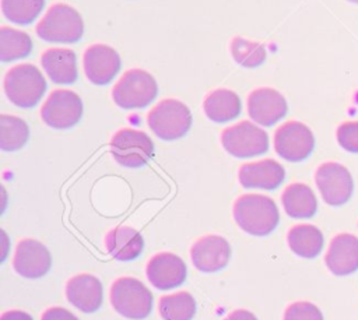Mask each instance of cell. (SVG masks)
Instances as JSON below:
<instances>
[{
    "label": "cell",
    "instance_id": "cell-1",
    "mask_svg": "<svg viewBox=\"0 0 358 320\" xmlns=\"http://www.w3.org/2000/svg\"><path fill=\"white\" fill-rule=\"evenodd\" d=\"M234 218L238 226L249 235L266 236L278 222L280 212L273 198L264 194H242L234 204Z\"/></svg>",
    "mask_w": 358,
    "mask_h": 320
},
{
    "label": "cell",
    "instance_id": "cell-2",
    "mask_svg": "<svg viewBox=\"0 0 358 320\" xmlns=\"http://www.w3.org/2000/svg\"><path fill=\"white\" fill-rule=\"evenodd\" d=\"M4 94L18 108H34L45 95L46 80L34 64L24 63L11 67L4 75Z\"/></svg>",
    "mask_w": 358,
    "mask_h": 320
},
{
    "label": "cell",
    "instance_id": "cell-3",
    "mask_svg": "<svg viewBox=\"0 0 358 320\" xmlns=\"http://www.w3.org/2000/svg\"><path fill=\"white\" fill-rule=\"evenodd\" d=\"M41 39L50 43H76L84 34L80 13L69 4H53L36 25Z\"/></svg>",
    "mask_w": 358,
    "mask_h": 320
},
{
    "label": "cell",
    "instance_id": "cell-4",
    "mask_svg": "<svg viewBox=\"0 0 358 320\" xmlns=\"http://www.w3.org/2000/svg\"><path fill=\"white\" fill-rule=\"evenodd\" d=\"M110 303L123 317L143 320L151 313L152 293L140 279L120 277L110 286Z\"/></svg>",
    "mask_w": 358,
    "mask_h": 320
},
{
    "label": "cell",
    "instance_id": "cell-5",
    "mask_svg": "<svg viewBox=\"0 0 358 320\" xmlns=\"http://www.w3.org/2000/svg\"><path fill=\"white\" fill-rule=\"evenodd\" d=\"M147 123L158 138L172 141L183 137L190 130L192 112L178 99H162L148 112Z\"/></svg>",
    "mask_w": 358,
    "mask_h": 320
},
{
    "label": "cell",
    "instance_id": "cell-6",
    "mask_svg": "<svg viewBox=\"0 0 358 320\" xmlns=\"http://www.w3.org/2000/svg\"><path fill=\"white\" fill-rule=\"evenodd\" d=\"M158 94L155 78L145 70H127L112 89L113 102L122 109H141L150 105Z\"/></svg>",
    "mask_w": 358,
    "mask_h": 320
},
{
    "label": "cell",
    "instance_id": "cell-7",
    "mask_svg": "<svg viewBox=\"0 0 358 320\" xmlns=\"http://www.w3.org/2000/svg\"><path fill=\"white\" fill-rule=\"evenodd\" d=\"M221 144L235 158H252L268 151V136L252 122L242 120L224 129Z\"/></svg>",
    "mask_w": 358,
    "mask_h": 320
},
{
    "label": "cell",
    "instance_id": "cell-8",
    "mask_svg": "<svg viewBox=\"0 0 358 320\" xmlns=\"http://www.w3.org/2000/svg\"><path fill=\"white\" fill-rule=\"evenodd\" d=\"M110 152L119 165L124 168H140L152 158L154 143L144 131L126 127L113 134Z\"/></svg>",
    "mask_w": 358,
    "mask_h": 320
},
{
    "label": "cell",
    "instance_id": "cell-9",
    "mask_svg": "<svg viewBox=\"0 0 358 320\" xmlns=\"http://www.w3.org/2000/svg\"><path fill=\"white\" fill-rule=\"evenodd\" d=\"M83 116V101L70 89L53 91L41 108V117L52 129L66 130L76 126Z\"/></svg>",
    "mask_w": 358,
    "mask_h": 320
},
{
    "label": "cell",
    "instance_id": "cell-10",
    "mask_svg": "<svg viewBox=\"0 0 358 320\" xmlns=\"http://www.w3.org/2000/svg\"><path fill=\"white\" fill-rule=\"evenodd\" d=\"M274 148L282 159L301 162L312 154L315 148V136L306 124L289 120L275 130Z\"/></svg>",
    "mask_w": 358,
    "mask_h": 320
},
{
    "label": "cell",
    "instance_id": "cell-11",
    "mask_svg": "<svg viewBox=\"0 0 358 320\" xmlns=\"http://www.w3.org/2000/svg\"><path fill=\"white\" fill-rule=\"evenodd\" d=\"M316 186L326 204L338 207L345 204L354 191V180L350 170L338 162H324L315 173Z\"/></svg>",
    "mask_w": 358,
    "mask_h": 320
},
{
    "label": "cell",
    "instance_id": "cell-12",
    "mask_svg": "<svg viewBox=\"0 0 358 320\" xmlns=\"http://www.w3.org/2000/svg\"><path fill=\"white\" fill-rule=\"evenodd\" d=\"M83 64L87 78L95 85L109 84L119 73L122 61L119 53L103 43H95L85 49Z\"/></svg>",
    "mask_w": 358,
    "mask_h": 320
},
{
    "label": "cell",
    "instance_id": "cell-13",
    "mask_svg": "<svg viewBox=\"0 0 358 320\" xmlns=\"http://www.w3.org/2000/svg\"><path fill=\"white\" fill-rule=\"evenodd\" d=\"M231 246L224 236L206 235L194 242L190 249L193 266L201 272H217L227 267Z\"/></svg>",
    "mask_w": 358,
    "mask_h": 320
},
{
    "label": "cell",
    "instance_id": "cell-14",
    "mask_svg": "<svg viewBox=\"0 0 358 320\" xmlns=\"http://www.w3.org/2000/svg\"><path fill=\"white\" fill-rule=\"evenodd\" d=\"M52 257L48 247L35 239H22L13 257L14 271L24 278H41L50 270Z\"/></svg>",
    "mask_w": 358,
    "mask_h": 320
},
{
    "label": "cell",
    "instance_id": "cell-15",
    "mask_svg": "<svg viewBox=\"0 0 358 320\" xmlns=\"http://www.w3.org/2000/svg\"><path fill=\"white\" fill-rule=\"evenodd\" d=\"M186 264L185 261L169 252L157 253L152 256L145 268L150 284L158 289L166 291L182 285L186 279Z\"/></svg>",
    "mask_w": 358,
    "mask_h": 320
},
{
    "label": "cell",
    "instance_id": "cell-16",
    "mask_svg": "<svg viewBox=\"0 0 358 320\" xmlns=\"http://www.w3.org/2000/svg\"><path fill=\"white\" fill-rule=\"evenodd\" d=\"M288 110L285 98L273 88H257L249 94L248 113L249 117L262 126H273L280 122Z\"/></svg>",
    "mask_w": 358,
    "mask_h": 320
},
{
    "label": "cell",
    "instance_id": "cell-17",
    "mask_svg": "<svg viewBox=\"0 0 358 320\" xmlns=\"http://www.w3.org/2000/svg\"><path fill=\"white\" fill-rule=\"evenodd\" d=\"M238 179L245 189L274 190L284 182L285 169L274 159H262L243 163L239 168Z\"/></svg>",
    "mask_w": 358,
    "mask_h": 320
},
{
    "label": "cell",
    "instance_id": "cell-18",
    "mask_svg": "<svg viewBox=\"0 0 358 320\" xmlns=\"http://www.w3.org/2000/svg\"><path fill=\"white\" fill-rule=\"evenodd\" d=\"M67 300L84 313L96 312L103 300V286L101 281L91 274H78L66 284Z\"/></svg>",
    "mask_w": 358,
    "mask_h": 320
},
{
    "label": "cell",
    "instance_id": "cell-19",
    "mask_svg": "<svg viewBox=\"0 0 358 320\" xmlns=\"http://www.w3.org/2000/svg\"><path fill=\"white\" fill-rule=\"evenodd\" d=\"M324 263L338 277L355 272L358 270V238L351 233L336 235L330 242Z\"/></svg>",
    "mask_w": 358,
    "mask_h": 320
},
{
    "label": "cell",
    "instance_id": "cell-20",
    "mask_svg": "<svg viewBox=\"0 0 358 320\" xmlns=\"http://www.w3.org/2000/svg\"><path fill=\"white\" fill-rule=\"evenodd\" d=\"M41 64L56 84H73L78 78L77 56L66 48H50L42 53Z\"/></svg>",
    "mask_w": 358,
    "mask_h": 320
},
{
    "label": "cell",
    "instance_id": "cell-21",
    "mask_svg": "<svg viewBox=\"0 0 358 320\" xmlns=\"http://www.w3.org/2000/svg\"><path fill=\"white\" fill-rule=\"evenodd\" d=\"M105 246L113 259L119 261H131L141 254L144 249V238L131 226H119L106 233Z\"/></svg>",
    "mask_w": 358,
    "mask_h": 320
},
{
    "label": "cell",
    "instance_id": "cell-22",
    "mask_svg": "<svg viewBox=\"0 0 358 320\" xmlns=\"http://www.w3.org/2000/svg\"><path fill=\"white\" fill-rule=\"evenodd\" d=\"M242 109L241 98L231 89L218 88L211 91L203 102L206 116L215 123H227L239 116Z\"/></svg>",
    "mask_w": 358,
    "mask_h": 320
},
{
    "label": "cell",
    "instance_id": "cell-23",
    "mask_svg": "<svg viewBox=\"0 0 358 320\" xmlns=\"http://www.w3.org/2000/svg\"><path fill=\"white\" fill-rule=\"evenodd\" d=\"M285 212L291 218L303 219L316 214L317 200L313 190L305 183H292L285 187L281 196Z\"/></svg>",
    "mask_w": 358,
    "mask_h": 320
},
{
    "label": "cell",
    "instance_id": "cell-24",
    "mask_svg": "<svg viewBox=\"0 0 358 320\" xmlns=\"http://www.w3.org/2000/svg\"><path fill=\"white\" fill-rule=\"evenodd\" d=\"M289 249L299 257H316L324 245L322 231L310 224H299L292 226L287 233Z\"/></svg>",
    "mask_w": 358,
    "mask_h": 320
},
{
    "label": "cell",
    "instance_id": "cell-25",
    "mask_svg": "<svg viewBox=\"0 0 358 320\" xmlns=\"http://www.w3.org/2000/svg\"><path fill=\"white\" fill-rule=\"evenodd\" d=\"M32 52V39L27 32L11 27L0 28V60L3 63L24 59Z\"/></svg>",
    "mask_w": 358,
    "mask_h": 320
},
{
    "label": "cell",
    "instance_id": "cell-26",
    "mask_svg": "<svg viewBox=\"0 0 358 320\" xmlns=\"http://www.w3.org/2000/svg\"><path fill=\"white\" fill-rule=\"evenodd\" d=\"M158 310L162 320H192L196 314V300L189 292L179 291L161 296Z\"/></svg>",
    "mask_w": 358,
    "mask_h": 320
},
{
    "label": "cell",
    "instance_id": "cell-27",
    "mask_svg": "<svg viewBox=\"0 0 358 320\" xmlns=\"http://www.w3.org/2000/svg\"><path fill=\"white\" fill-rule=\"evenodd\" d=\"M29 137L28 124L11 115H0V148L11 152L22 148Z\"/></svg>",
    "mask_w": 358,
    "mask_h": 320
},
{
    "label": "cell",
    "instance_id": "cell-28",
    "mask_svg": "<svg viewBox=\"0 0 358 320\" xmlns=\"http://www.w3.org/2000/svg\"><path fill=\"white\" fill-rule=\"evenodd\" d=\"M45 7V0H1L3 15L18 25L34 22Z\"/></svg>",
    "mask_w": 358,
    "mask_h": 320
},
{
    "label": "cell",
    "instance_id": "cell-29",
    "mask_svg": "<svg viewBox=\"0 0 358 320\" xmlns=\"http://www.w3.org/2000/svg\"><path fill=\"white\" fill-rule=\"evenodd\" d=\"M231 54L239 66L246 68H255L262 66L267 57L266 48L262 43L243 38L232 39Z\"/></svg>",
    "mask_w": 358,
    "mask_h": 320
},
{
    "label": "cell",
    "instance_id": "cell-30",
    "mask_svg": "<svg viewBox=\"0 0 358 320\" xmlns=\"http://www.w3.org/2000/svg\"><path fill=\"white\" fill-rule=\"evenodd\" d=\"M284 320H323L319 307L310 302L291 303L284 312Z\"/></svg>",
    "mask_w": 358,
    "mask_h": 320
},
{
    "label": "cell",
    "instance_id": "cell-31",
    "mask_svg": "<svg viewBox=\"0 0 358 320\" xmlns=\"http://www.w3.org/2000/svg\"><path fill=\"white\" fill-rule=\"evenodd\" d=\"M336 136L341 148L348 152L358 154V120L340 124Z\"/></svg>",
    "mask_w": 358,
    "mask_h": 320
},
{
    "label": "cell",
    "instance_id": "cell-32",
    "mask_svg": "<svg viewBox=\"0 0 358 320\" xmlns=\"http://www.w3.org/2000/svg\"><path fill=\"white\" fill-rule=\"evenodd\" d=\"M41 320H78V319L64 307H49L45 310Z\"/></svg>",
    "mask_w": 358,
    "mask_h": 320
},
{
    "label": "cell",
    "instance_id": "cell-33",
    "mask_svg": "<svg viewBox=\"0 0 358 320\" xmlns=\"http://www.w3.org/2000/svg\"><path fill=\"white\" fill-rule=\"evenodd\" d=\"M224 320H257V317L246 309H236L231 312Z\"/></svg>",
    "mask_w": 358,
    "mask_h": 320
},
{
    "label": "cell",
    "instance_id": "cell-34",
    "mask_svg": "<svg viewBox=\"0 0 358 320\" xmlns=\"http://www.w3.org/2000/svg\"><path fill=\"white\" fill-rule=\"evenodd\" d=\"M0 320H34V319L27 312H22V310H8V312H4L1 314Z\"/></svg>",
    "mask_w": 358,
    "mask_h": 320
},
{
    "label": "cell",
    "instance_id": "cell-35",
    "mask_svg": "<svg viewBox=\"0 0 358 320\" xmlns=\"http://www.w3.org/2000/svg\"><path fill=\"white\" fill-rule=\"evenodd\" d=\"M348 1H351V3H357V4H358V0H348Z\"/></svg>",
    "mask_w": 358,
    "mask_h": 320
}]
</instances>
